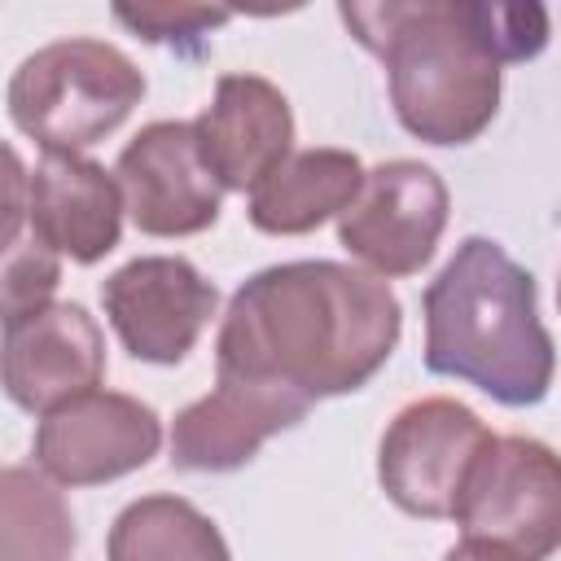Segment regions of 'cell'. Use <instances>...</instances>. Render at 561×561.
<instances>
[{"instance_id": "1", "label": "cell", "mask_w": 561, "mask_h": 561, "mask_svg": "<svg viewBox=\"0 0 561 561\" xmlns=\"http://www.w3.org/2000/svg\"><path fill=\"white\" fill-rule=\"evenodd\" d=\"M403 307L351 263L298 259L237 285L215 337V368L294 390L307 403L355 394L394 355Z\"/></svg>"}, {"instance_id": "2", "label": "cell", "mask_w": 561, "mask_h": 561, "mask_svg": "<svg viewBox=\"0 0 561 561\" xmlns=\"http://www.w3.org/2000/svg\"><path fill=\"white\" fill-rule=\"evenodd\" d=\"M337 13L386 66L399 127L438 149L478 140L500 114V66L530 61L548 48L543 4L377 0L337 4Z\"/></svg>"}, {"instance_id": "3", "label": "cell", "mask_w": 561, "mask_h": 561, "mask_svg": "<svg viewBox=\"0 0 561 561\" xmlns=\"http://www.w3.org/2000/svg\"><path fill=\"white\" fill-rule=\"evenodd\" d=\"M425 368L478 386L504 408L552 390L557 346L539 320L535 276L491 237H465L421 294Z\"/></svg>"}, {"instance_id": "4", "label": "cell", "mask_w": 561, "mask_h": 561, "mask_svg": "<svg viewBox=\"0 0 561 561\" xmlns=\"http://www.w3.org/2000/svg\"><path fill=\"white\" fill-rule=\"evenodd\" d=\"M145 96L136 61L88 35L53 39L35 48L9 79L4 105L22 136L44 153H83L114 136Z\"/></svg>"}, {"instance_id": "5", "label": "cell", "mask_w": 561, "mask_h": 561, "mask_svg": "<svg viewBox=\"0 0 561 561\" xmlns=\"http://www.w3.org/2000/svg\"><path fill=\"white\" fill-rule=\"evenodd\" d=\"M460 539L508 561H548L561 552V456L526 434L486 447L456 504Z\"/></svg>"}, {"instance_id": "6", "label": "cell", "mask_w": 561, "mask_h": 561, "mask_svg": "<svg viewBox=\"0 0 561 561\" xmlns=\"http://www.w3.org/2000/svg\"><path fill=\"white\" fill-rule=\"evenodd\" d=\"M495 434L486 421L447 394L416 399L394 412L377 447V482L408 517L443 522L456 517L469 473L486 456Z\"/></svg>"}, {"instance_id": "7", "label": "cell", "mask_w": 561, "mask_h": 561, "mask_svg": "<svg viewBox=\"0 0 561 561\" xmlns=\"http://www.w3.org/2000/svg\"><path fill=\"white\" fill-rule=\"evenodd\" d=\"M447 184L416 158H390L368 167L359 197L337 219V245L373 276H416L447 228Z\"/></svg>"}, {"instance_id": "8", "label": "cell", "mask_w": 561, "mask_h": 561, "mask_svg": "<svg viewBox=\"0 0 561 561\" xmlns=\"http://www.w3.org/2000/svg\"><path fill=\"white\" fill-rule=\"evenodd\" d=\"M101 307L131 359L171 368L206 333L219 289L180 254H140L101 280Z\"/></svg>"}, {"instance_id": "9", "label": "cell", "mask_w": 561, "mask_h": 561, "mask_svg": "<svg viewBox=\"0 0 561 561\" xmlns=\"http://www.w3.org/2000/svg\"><path fill=\"white\" fill-rule=\"evenodd\" d=\"M162 447V416L118 390H92L35 425V469L57 486H101L145 469Z\"/></svg>"}, {"instance_id": "10", "label": "cell", "mask_w": 561, "mask_h": 561, "mask_svg": "<svg viewBox=\"0 0 561 561\" xmlns=\"http://www.w3.org/2000/svg\"><path fill=\"white\" fill-rule=\"evenodd\" d=\"M127 219L145 237H193L219 219L224 188L202 162L193 123L158 118L140 127L114 162Z\"/></svg>"}, {"instance_id": "11", "label": "cell", "mask_w": 561, "mask_h": 561, "mask_svg": "<svg viewBox=\"0 0 561 561\" xmlns=\"http://www.w3.org/2000/svg\"><path fill=\"white\" fill-rule=\"evenodd\" d=\"M105 333L83 302H48L4 320V394L22 412H57L101 390Z\"/></svg>"}, {"instance_id": "12", "label": "cell", "mask_w": 561, "mask_h": 561, "mask_svg": "<svg viewBox=\"0 0 561 561\" xmlns=\"http://www.w3.org/2000/svg\"><path fill=\"white\" fill-rule=\"evenodd\" d=\"M311 408L316 403L294 390L215 373V390L180 408L171 421V465L188 473H232L250 465L272 434L294 430Z\"/></svg>"}, {"instance_id": "13", "label": "cell", "mask_w": 561, "mask_h": 561, "mask_svg": "<svg viewBox=\"0 0 561 561\" xmlns=\"http://www.w3.org/2000/svg\"><path fill=\"white\" fill-rule=\"evenodd\" d=\"M193 136L224 193H254L294 153V110L263 75H219Z\"/></svg>"}, {"instance_id": "14", "label": "cell", "mask_w": 561, "mask_h": 561, "mask_svg": "<svg viewBox=\"0 0 561 561\" xmlns=\"http://www.w3.org/2000/svg\"><path fill=\"white\" fill-rule=\"evenodd\" d=\"M118 175L83 153H44L26 175V228L53 254L88 267L101 263L123 237Z\"/></svg>"}, {"instance_id": "15", "label": "cell", "mask_w": 561, "mask_h": 561, "mask_svg": "<svg viewBox=\"0 0 561 561\" xmlns=\"http://www.w3.org/2000/svg\"><path fill=\"white\" fill-rule=\"evenodd\" d=\"M364 162L351 149H294L245 202V215L267 237H302L342 219L364 188Z\"/></svg>"}, {"instance_id": "16", "label": "cell", "mask_w": 561, "mask_h": 561, "mask_svg": "<svg viewBox=\"0 0 561 561\" xmlns=\"http://www.w3.org/2000/svg\"><path fill=\"white\" fill-rule=\"evenodd\" d=\"M105 561H232V552L219 526L193 500L140 495L114 517Z\"/></svg>"}, {"instance_id": "17", "label": "cell", "mask_w": 561, "mask_h": 561, "mask_svg": "<svg viewBox=\"0 0 561 561\" xmlns=\"http://www.w3.org/2000/svg\"><path fill=\"white\" fill-rule=\"evenodd\" d=\"M75 517L44 469L9 465L0 473V561H70Z\"/></svg>"}, {"instance_id": "18", "label": "cell", "mask_w": 561, "mask_h": 561, "mask_svg": "<svg viewBox=\"0 0 561 561\" xmlns=\"http://www.w3.org/2000/svg\"><path fill=\"white\" fill-rule=\"evenodd\" d=\"M57 285H61V254H53L39 237H18L4 245V272H0L4 320L48 307Z\"/></svg>"}, {"instance_id": "19", "label": "cell", "mask_w": 561, "mask_h": 561, "mask_svg": "<svg viewBox=\"0 0 561 561\" xmlns=\"http://www.w3.org/2000/svg\"><path fill=\"white\" fill-rule=\"evenodd\" d=\"M114 18L149 44H171V48H202V39L224 26L232 13L210 9V4H114Z\"/></svg>"}, {"instance_id": "20", "label": "cell", "mask_w": 561, "mask_h": 561, "mask_svg": "<svg viewBox=\"0 0 561 561\" xmlns=\"http://www.w3.org/2000/svg\"><path fill=\"white\" fill-rule=\"evenodd\" d=\"M443 561H508V557H500V552H486V548H478V543H456V548H447L443 552Z\"/></svg>"}, {"instance_id": "21", "label": "cell", "mask_w": 561, "mask_h": 561, "mask_svg": "<svg viewBox=\"0 0 561 561\" xmlns=\"http://www.w3.org/2000/svg\"><path fill=\"white\" fill-rule=\"evenodd\" d=\"M557 307H561V280H557Z\"/></svg>"}]
</instances>
